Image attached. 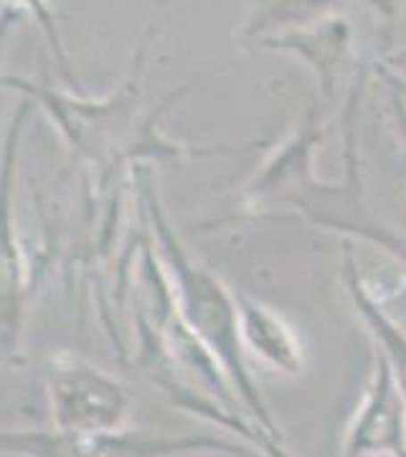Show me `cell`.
Returning <instances> with one entry per match:
<instances>
[{"label":"cell","mask_w":406,"mask_h":457,"mask_svg":"<svg viewBox=\"0 0 406 457\" xmlns=\"http://www.w3.org/2000/svg\"><path fill=\"white\" fill-rule=\"evenodd\" d=\"M239 303V328L246 356L261 361L282 376H300L305 371V345L293 323L275 308L254 297L236 295Z\"/></svg>","instance_id":"7"},{"label":"cell","mask_w":406,"mask_h":457,"mask_svg":"<svg viewBox=\"0 0 406 457\" xmlns=\"http://www.w3.org/2000/svg\"><path fill=\"white\" fill-rule=\"evenodd\" d=\"M46 389L54 429L59 432H117L128 427L135 407V396L117 376L74 353L51 356Z\"/></svg>","instance_id":"5"},{"label":"cell","mask_w":406,"mask_h":457,"mask_svg":"<svg viewBox=\"0 0 406 457\" xmlns=\"http://www.w3.org/2000/svg\"><path fill=\"white\" fill-rule=\"evenodd\" d=\"M369 457H406V455H396V453H378V455H369Z\"/></svg>","instance_id":"10"},{"label":"cell","mask_w":406,"mask_h":457,"mask_svg":"<svg viewBox=\"0 0 406 457\" xmlns=\"http://www.w3.org/2000/svg\"><path fill=\"white\" fill-rule=\"evenodd\" d=\"M239 41L300 59L315 74L323 104L366 71L358 64L353 23L325 3H261L244 21Z\"/></svg>","instance_id":"3"},{"label":"cell","mask_w":406,"mask_h":457,"mask_svg":"<svg viewBox=\"0 0 406 457\" xmlns=\"http://www.w3.org/2000/svg\"><path fill=\"white\" fill-rule=\"evenodd\" d=\"M343 285L360 323L374 338L371 345L386 359L406 402V330L391 318L384 303L378 300V295L366 282V275L358 267L356 249L351 242H343Z\"/></svg>","instance_id":"8"},{"label":"cell","mask_w":406,"mask_h":457,"mask_svg":"<svg viewBox=\"0 0 406 457\" xmlns=\"http://www.w3.org/2000/svg\"><path fill=\"white\" fill-rule=\"evenodd\" d=\"M366 74L351 84L343 114V176L323 180L315 173V153L323 143L325 104L315 99L297 117L290 132L269 147L239 191V206L249 216L287 212L312 227L341 234L343 239H363L406 264V237L391 228L374 212L358 150V104Z\"/></svg>","instance_id":"1"},{"label":"cell","mask_w":406,"mask_h":457,"mask_svg":"<svg viewBox=\"0 0 406 457\" xmlns=\"http://www.w3.org/2000/svg\"><path fill=\"white\" fill-rule=\"evenodd\" d=\"M221 453L246 457L249 447L221 435H161L140 429H117L77 435L59 429H0V455L11 457H180Z\"/></svg>","instance_id":"4"},{"label":"cell","mask_w":406,"mask_h":457,"mask_svg":"<svg viewBox=\"0 0 406 457\" xmlns=\"http://www.w3.org/2000/svg\"><path fill=\"white\" fill-rule=\"evenodd\" d=\"M369 71L374 74L376 84H378V97H381L389 130L406 147V74H402L386 59L371 62Z\"/></svg>","instance_id":"9"},{"label":"cell","mask_w":406,"mask_h":457,"mask_svg":"<svg viewBox=\"0 0 406 457\" xmlns=\"http://www.w3.org/2000/svg\"><path fill=\"white\" fill-rule=\"evenodd\" d=\"M143 198H145L147 221L155 234L158 257L168 272L173 300H176L183 323L221 366L231 389L242 402L246 417L260 427L269 440L285 445V437L272 420L267 402L261 399L260 386L246 361L249 356L242 343L236 295H231L227 282L219 278L209 264H201L191 257V252L180 242L178 231L170 227L168 216L162 212L161 196L150 180H143Z\"/></svg>","instance_id":"2"},{"label":"cell","mask_w":406,"mask_h":457,"mask_svg":"<svg viewBox=\"0 0 406 457\" xmlns=\"http://www.w3.org/2000/svg\"><path fill=\"white\" fill-rule=\"evenodd\" d=\"M378 453L406 455V402L389 363L374 348V369L345 429L341 457H369Z\"/></svg>","instance_id":"6"}]
</instances>
